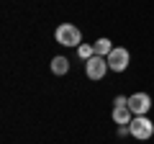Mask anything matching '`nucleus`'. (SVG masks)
I'll return each mask as SVG.
<instances>
[{
  "instance_id": "9",
  "label": "nucleus",
  "mask_w": 154,
  "mask_h": 144,
  "mask_svg": "<svg viewBox=\"0 0 154 144\" xmlns=\"http://www.w3.org/2000/svg\"><path fill=\"white\" fill-rule=\"evenodd\" d=\"M77 54H80V59L88 62L90 57H95V46L93 44H80V46H77Z\"/></svg>"
},
{
  "instance_id": "3",
  "label": "nucleus",
  "mask_w": 154,
  "mask_h": 144,
  "mask_svg": "<svg viewBox=\"0 0 154 144\" xmlns=\"http://www.w3.org/2000/svg\"><path fill=\"white\" fill-rule=\"evenodd\" d=\"M110 67H108V59L105 57H90L88 62H85V72H88V77L90 80H103V75L108 72Z\"/></svg>"
},
{
  "instance_id": "6",
  "label": "nucleus",
  "mask_w": 154,
  "mask_h": 144,
  "mask_svg": "<svg viewBox=\"0 0 154 144\" xmlns=\"http://www.w3.org/2000/svg\"><path fill=\"white\" fill-rule=\"evenodd\" d=\"M113 121L118 124V126H128V124L134 121V113L128 111V105H123V108H113Z\"/></svg>"
},
{
  "instance_id": "8",
  "label": "nucleus",
  "mask_w": 154,
  "mask_h": 144,
  "mask_svg": "<svg viewBox=\"0 0 154 144\" xmlns=\"http://www.w3.org/2000/svg\"><path fill=\"white\" fill-rule=\"evenodd\" d=\"M93 46H95V54H98V57H108L110 52H113V44H110V39H98Z\"/></svg>"
},
{
  "instance_id": "5",
  "label": "nucleus",
  "mask_w": 154,
  "mask_h": 144,
  "mask_svg": "<svg viewBox=\"0 0 154 144\" xmlns=\"http://www.w3.org/2000/svg\"><path fill=\"white\" fill-rule=\"evenodd\" d=\"M149 108H152V98H149L146 93H134L131 98H128V111H131L134 116H144Z\"/></svg>"
},
{
  "instance_id": "2",
  "label": "nucleus",
  "mask_w": 154,
  "mask_h": 144,
  "mask_svg": "<svg viewBox=\"0 0 154 144\" xmlns=\"http://www.w3.org/2000/svg\"><path fill=\"white\" fill-rule=\"evenodd\" d=\"M128 131H131L134 139H152V134H154V124L149 121L146 116H134V121L128 124Z\"/></svg>"
},
{
  "instance_id": "1",
  "label": "nucleus",
  "mask_w": 154,
  "mask_h": 144,
  "mask_svg": "<svg viewBox=\"0 0 154 144\" xmlns=\"http://www.w3.org/2000/svg\"><path fill=\"white\" fill-rule=\"evenodd\" d=\"M54 39L59 41L62 46H80L82 44V33H80L77 26H72V23H62V26H57Z\"/></svg>"
},
{
  "instance_id": "7",
  "label": "nucleus",
  "mask_w": 154,
  "mask_h": 144,
  "mask_svg": "<svg viewBox=\"0 0 154 144\" xmlns=\"http://www.w3.org/2000/svg\"><path fill=\"white\" fill-rule=\"evenodd\" d=\"M67 70H69V59L67 57H54L51 59V72L54 75H67Z\"/></svg>"
},
{
  "instance_id": "4",
  "label": "nucleus",
  "mask_w": 154,
  "mask_h": 144,
  "mask_svg": "<svg viewBox=\"0 0 154 144\" xmlns=\"http://www.w3.org/2000/svg\"><path fill=\"white\" fill-rule=\"evenodd\" d=\"M105 59H108V67L113 72H123L128 67V52L123 49V46H113V52H110Z\"/></svg>"
}]
</instances>
